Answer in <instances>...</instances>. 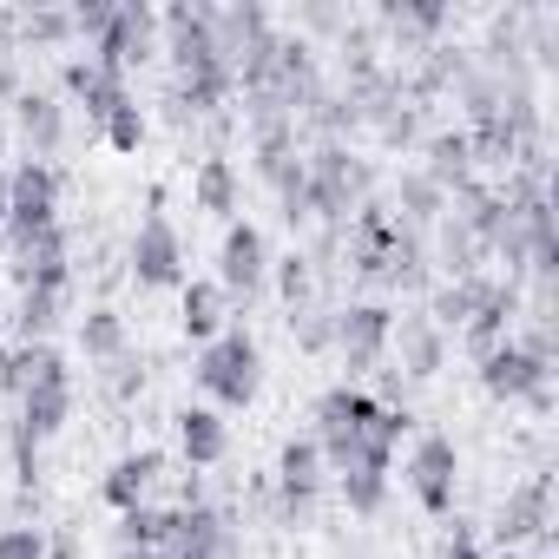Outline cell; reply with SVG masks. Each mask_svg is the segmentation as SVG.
<instances>
[{
  "instance_id": "1",
  "label": "cell",
  "mask_w": 559,
  "mask_h": 559,
  "mask_svg": "<svg viewBox=\"0 0 559 559\" xmlns=\"http://www.w3.org/2000/svg\"><path fill=\"white\" fill-rule=\"evenodd\" d=\"M310 421H317L310 441H317V454H323L330 474L362 467V461H369V467H389L395 448H402V435H408V408H382V402H376L369 389H356V382L323 389Z\"/></svg>"
},
{
  "instance_id": "2",
  "label": "cell",
  "mask_w": 559,
  "mask_h": 559,
  "mask_svg": "<svg viewBox=\"0 0 559 559\" xmlns=\"http://www.w3.org/2000/svg\"><path fill=\"white\" fill-rule=\"evenodd\" d=\"M304 191H310V224L343 230L376 198V171H369V158L349 152V139H317L304 152Z\"/></svg>"
},
{
  "instance_id": "3",
  "label": "cell",
  "mask_w": 559,
  "mask_h": 559,
  "mask_svg": "<svg viewBox=\"0 0 559 559\" xmlns=\"http://www.w3.org/2000/svg\"><path fill=\"white\" fill-rule=\"evenodd\" d=\"M198 389L211 395L217 415H224V408H250V402L263 395V343H257L243 323H230L224 336H211V343L198 349Z\"/></svg>"
},
{
  "instance_id": "4",
  "label": "cell",
  "mask_w": 559,
  "mask_h": 559,
  "mask_svg": "<svg viewBox=\"0 0 559 559\" xmlns=\"http://www.w3.org/2000/svg\"><path fill=\"white\" fill-rule=\"evenodd\" d=\"M60 224V165H40V158H21L8 171V243H27L34 230H53Z\"/></svg>"
},
{
  "instance_id": "5",
  "label": "cell",
  "mask_w": 559,
  "mask_h": 559,
  "mask_svg": "<svg viewBox=\"0 0 559 559\" xmlns=\"http://www.w3.org/2000/svg\"><path fill=\"white\" fill-rule=\"evenodd\" d=\"M93 60L106 73H119V80L139 73V67H152L158 60V8H145V0H112V21L93 40Z\"/></svg>"
},
{
  "instance_id": "6",
  "label": "cell",
  "mask_w": 559,
  "mask_h": 559,
  "mask_svg": "<svg viewBox=\"0 0 559 559\" xmlns=\"http://www.w3.org/2000/svg\"><path fill=\"white\" fill-rule=\"evenodd\" d=\"M480 389L493 395V402H526V408H552V362H539L533 349H520L513 336L500 343V349H487L480 362Z\"/></svg>"
},
{
  "instance_id": "7",
  "label": "cell",
  "mask_w": 559,
  "mask_h": 559,
  "mask_svg": "<svg viewBox=\"0 0 559 559\" xmlns=\"http://www.w3.org/2000/svg\"><path fill=\"white\" fill-rule=\"evenodd\" d=\"M402 480H408V493H415L421 513L448 520V513H454V493H461V448H454L448 435H415Z\"/></svg>"
},
{
  "instance_id": "8",
  "label": "cell",
  "mask_w": 559,
  "mask_h": 559,
  "mask_svg": "<svg viewBox=\"0 0 559 559\" xmlns=\"http://www.w3.org/2000/svg\"><path fill=\"white\" fill-rule=\"evenodd\" d=\"M126 263H132V284H139V290H178V284H185V237H178V224H171L165 211L139 217Z\"/></svg>"
},
{
  "instance_id": "9",
  "label": "cell",
  "mask_w": 559,
  "mask_h": 559,
  "mask_svg": "<svg viewBox=\"0 0 559 559\" xmlns=\"http://www.w3.org/2000/svg\"><path fill=\"white\" fill-rule=\"evenodd\" d=\"M270 237H263V224H250V217H237V224H224V243H217V290L224 297H263V284H270Z\"/></svg>"
},
{
  "instance_id": "10",
  "label": "cell",
  "mask_w": 559,
  "mask_h": 559,
  "mask_svg": "<svg viewBox=\"0 0 559 559\" xmlns=\"http://www.w3.org/2000/svg\"><path fill=\"white\" fill-rule=\"evenodd\" d=\"M8 112H14V139H21V152L40 158V165H53V152L67 145V99L47 93V86H21V99H14Z\"/></svg>"
},
{
  "instance_id": "11",
  "label": "cell",
  "mask_w": 559,
  "mask_h": 559,
  "mask_svg": "<svg viewBox=\"0 0 559 559\" xmlns=\"http://www.w3.org/2000/svg\"><path fill=\"white\" fill-rule=\"evenodd\" d=\"M389 336H395V310H389V304H349V310H336L330 349H336L349 369H376V362L389 356Z\"/></svg>"
},
{
  "instance_id": "12",
  "label": "cell",
  "mask_w": 559,
  "mask_h": 559,
  "mask_svg": "<svg viewBox=\"0 0 559 559\" xmlns=\"http://www.w3.org/2000/svg\"><path fill=\"white\" fill-rule=\"evenodd\" d=\"M323 480H330V467H323L317 441H310V435L284 441V454H276V507H284V520H310Z\"/></svg>"
},
{
  "instance_id": "13",
  "label": "cell",
  "mask_w": 559,
  "mask_h": 559,
  "mask_svg": "<svg viewBox=\"0 0 559 559\" xmlns=\"http://www.w3.org/2000/svg\"><path fill=\"white\" fill-rule=\"evenodd\" d=\"M493 533H500V546H533V539H546V533H552V480H546V474H526V480L500 500Z\"/></svg>"
},
{
  "instance_id": "14",
  "label": "cell",
  "mask_w": 559,
  "mask_h": 559,
  "mask_svg": "<svg viewBox=\"0 0 559 559\" xmlns=\"http://www.w3.org/2000/svg\"><path fill=\"white\" fill-rule=\"evenodd\" d=\"M165 448H132V454H119L112 467H106V480H99V493H106V507L112 513H139V507H152V493H158V480H165Z\"/></svg>"
},
{
  "instance_id": "15",
  "label": "cell",
  "mask_w": 559,
  "mask_h": 559,
  "mask_svg": "<svg viewBox=\"0 0 559 559\" xmlns=\"http://www.w3.org/2000/svg\"><path fill=\"white\" fill-rule=\"evenodd\" d=\"M493 290H500V276H487V270H474V276H448V284L428 297V310H421V317H428L441 336H461V330L487 310V297H493Z\"/></svg>"
},
{
  "instance_id": "16",
  "label": "cell",
  "mask_w": 559,
  "mask_h": 559,
  "mask_svg": "<svg viewBox=\"0 0 559 559\" xmlns=\"http://www.w3.org/2000/svg\"><path fill=\"white\" fill-rule=\"evenodd\" d=\"M8 250H14L21 290H27V284H73V237H67V224L34 230L27 243H8Z\"/></svg>"
},
{
  "instance_id": "17",
  "label": "cell",
  "mask_w": 559,
  "mask_h": 559,
  "mask_svg": "<svg viewBox=\"0 0 559 559\" xmlns=\"http://www.w3.org/2000/svg\"><path fill=\"white\" fill-rule=\"evenodd\" d=\"M60 86H67V99H73V106H86V119H93V126H106V119L132 99V93H126V80H119V73H106L93 53H86V60H67V67H60Z\"/></svg>"
},
{
  "instance_id": "18",
  "label": "cell",
  "mask_w": 559,
  "mask_h": 559,
  "mask_svg": "<svg viewBox=\"0 0 559 559\" xmlns=\"http://www.w3.org/2000/svg\"><path fill=\"white\" fill-rule=\"evenodd\" d=\"M389 349L402 356V382H435L441 369H448V336L428 323V317H395V336H389Z\"/></svg>"
},
{
  "instance_id": "19",
  "label": "cell",
  "mask_w": 559,
  "mask_h": 559,
  "mask_svg": "<svg viewBox=\"0 0 559 559\" xmlns=\"http://www.w3.org/2000/svg\"><path fill=\"white\" fill-rule=\"evenodd\" d=\"M178 330L198 349L230 330V297L217 290V276H185V284H178Z\"/></svg>"
},
{
  "instance_id": "20",
  "label": "cell",
  "mask_w": 559,
  "mask_h": 559,
  "mask_svg": "<svg viewBox=\"0 0 559 559\" xmlns=\"http://www.w3.org/2000/svg\"><path fill=\"white\" fill-rule=\"evenodd\" d=\"M178 454H185L191 474H198V467H217V461L230 454V421H224L211 402L178 408Z\"/></svg>"
},
{
  "instance_id": "21",
  "label": "cell",
  "mask_w": 559,
  "mask_h": 559,
  "mask_svg": "<svg viewBox=\"0 0 559 559\" xmlns=\"http://www.w3.org/2000/svg\"><path fill=\"white\" fill-rule=\"evenodd\" d=\"M415 171L454 198L461 185H474V171H480V165H474V145H467V132L454 126V132H435V139L421 145V165H415Z\"/></svg>"
},
{
  "instance_id": "22",
  "label": "cell",
  "mask_w": 559,
  "mask_h": 559,
  "mask_svg": "<svg viewBox=\"0 0 559 559\" xmlns=\"http://www.w3.org/2000/svg\"><path fill=\"white\" fill-rule=\"evenodd\" d=\"M191 204H198L204 217L237 224V204H243V178H237V165H230V158H204V165L191 171Z\"/></svg>"
},
{
  "instance_id": "23",
  "label": "cell",
  "mask_w": 559,
  "mask_h": 559,
  "mask_svg": "<svg viewBox=\"0 0 559 559\" xmlns=\"http://www.w3.org/2000/svg\"><path fill=\"white\" fill-rule=\"evenodd\" d=\"M408 237H428L441 217H448V191L441 185H428L421 171H402V185H395V211H389Z\"/></svg>"
},
{
  "instance_id": "24",
  "label": "cell",
  "mask_w": 559,
  "mask_h": 559,
  "mask_svg": "<svg viewBox=\"0 0 559 559\" xmlns=\"http://www.w3.org/2000/svg\"><path fill=\"white\" fill-rule=\"evenodd\" d=\"M67 290L73 284H27L21 290V317H14L21 343H53V330L67 323Z\"/></svg>"
},
{
  "instance_id": "25",
  "label": "cell",
  "mask_w": 559,
  "mask_h": 559,
  "mask_svg": "<svg viewBox=\"0 0 559 559\" xmlns=\"http://www.w3.org/2000/svg\"><path fill=\"white\" fill-rule=\"evenodd\" d=\"M80 356L86 362H119L126 356V317L112 304H99V310L80 317Z\"/></svg>"
},
{
  "instance_id": "26",
  "label": "cell",
  "mask_w": 559,
  "mask_h": 559,
  "mask_svg": "<svg viewBox=\"0 0 559 559\" xmlns=\"http://www.w3.org/2000/svg\"><path fill=\"white\" fill-rule=\"evenodd\" d=\"M376 21L395 27V34H441L448 27V8H441V0H382Z\"/></svg>"
},
{
  "instance_id": "27",
  "label": "cell",
  "mask_w": 559,
  "mask_h": 559,
  "mask_svg": "<svg viewBox=\"0 0 559 559\" xmlns=\"http://www.w3.org/2000/svg\"><path fill=\"white\" fill-rule=\"evenodd\" d=\"M336 487H343V500H349V513H382V500H389V467H343L336 474Z\"/></svg>"
},
{
  "instance_id": "28",
  "label": "cell",
  "mask_w": 559,
  "mask_h": 559,
  "mask_svg": "<svg viewBox=\"0 0 559 559\" xmlns=\"http://www.w3.org/2000/svg\"><path fill=\"white\" fill-rule=\"evenodd\" d=\"M73 40V8H27L21 14V53L27 47H67Z\"/></svg>"
},
{
  "instance_id": "29",
  "label": "cell",
  "mask_w": 559,
  "mask_h": 559,
  "mask_svg": "<svg viewBox=\"0 0 559 559\" xmlns=\"http://www.w3.org/2000/svg\"><path fill=\"white\" fill-rule=\"evenodd\" d=\"M99 139H106L112 152H126V158H132V152L152 139V119H145V106H139V99H126V106H119V112L99 126Z\"/></svg>"
},
{
  "instance_id": "30",
  "label": "cell",
  "mask_w": 559,
  "mask_h": 559,
  "mask_svg": "<svg viewBox=\"0 0 559 559\" xmlns=\"http://www.w3.org/2000/svg\"><path fill=\"white\" fill-rule=\"evenodd\" d=\"M171 533V507H139V513H119V546H165Z\"/></svg>"
},
{
  "instance_id": "31",
  "label": "cell",
  "mask_w": 559,
  "mask_h": 559,
  "mask_svg": "<svg viewBox=\"0 0 559 559\" xmlns=\"http://www.w3.org/2000/svg\"><path fill=\"white\" fill-rule=\"evenodd\" d=\"M270 276H276V290H284V304H290V310H304V304H310V257H304V250H290L284 263H270Z\"/></svg>"
},
{
  "instance_id": "32",
  "label": "cell",
  "mask_w": 559,
  "mask_h": 559,
  "mask_svg": "<svg viewBox=\"0 0 559 559\" xmlns=\"http://www.w3.org/2000/svg\"><path fill=\"white\" fill-rule=\"evenodd\" d=\"M106 389H112V402H139L145 395V362L126 349L119 362H106Z\"/></svg>"
},
{
  "instance_id": "33",
  "label": "cell",
  "mask_w": 559,
  "mask_h": 559,
  "mask_svg": "<svg viewBox=\"0 0 559 559\" xmlns=\"http://www.w3.org/2000/svg\"><path fill=\"white\" fill-rule=\"evenodd\" d=\"M290 330H297V343H304V349H330V336H336V317L304 304V310L290 317Z\"/></svg>"
},
{
  "instance_id": "34",
  "label": "cell",
  "mask_w": 559,
  "mask_h": 559,
  "mask_svg": "<svg viewBox=\"0 0 559 559\" xmlns=\"http://www.w3.org/2000/svg\"><path fill=\"white\" fill-rule=\"evenodd\" d=\"M0 559H47V533L40 526H8L0 533Z\"/></svg>"
},
{
  "instance_id": "35",
  "label": "cell",
  "mask_w": 559,
  "mask_h": 559,
  "mask_svg": "<svg viewBox=\"0 0 559 559\" xmlns=\"http://www.w3.org/2000/svg\"><path fill=\"white\" fill-rule=\"evenodd\" d=\"M435 559H487L480 552V539H474V526H454L441 546H435Z\"/></svg>"
},
{
  "instance_id": "36",
  "label": "cell",
  "mask_w": 559,
  "mask_h": 559,
  "mask_svg": "<svg viewBox=\"0 0 559 559\" xmlns=\"http://www.w3.org/2000/svg\"><path fill=\"white\" fill-rule=\"evenodd\" d=\"M304 27H310V34H343L349 14H343V8H304Z\"/></svg>"
},
{
  "instance_id": "37",
  "label": "cell",
  "mask_w": 559,
  "mask_h": 559,
  "mask_svg": "<svg viewBox=\"0 0 559 559\" xmlns=\"http://www.w3.org/2000/svg\"><path fill=\"white\" fill-rule=\"evenodd\" d=\"M14 99H21V67L0 60V106H14Z\"/></svg>"
},
{
  "instance_id": "38",
  "label": "cell",
  "mask_w": 559,
  "mask_h": 559,
  "mask_svg": "<svg viewBox=\"0 0 559 559\" xmlns=\"http://www.w3.org/2000/svg\"><path fill=\"white\" fill-rule=\"evenodd\" d=\"M493 559H552V552H539V546H500Z\"/></svg>"
},
{
  "instance_id": "39",
  "label": "cell",
  "mask_w": 559,
  "mask_h": 559,
  "mask_svg": "<svg viewBox=\"0 0 559 559\" xmlns=\"http://www.w3.org/2000/svg\"><path fill=\"white\" fill-rule=\"evenodd\" d=\"M0 230H8V165H0Z\"/></svg>"
},
{
  "instance_id": "40",
  "label": "cell",
  "mask_w": 559,
  "mask_h": 559,
  "mask_svg": "<svg viewBox=\"0 0 559 559\" xmlns=\"http://www.w3.org/2000/svg\"><path fill=\"white\" fill-rule=\"evenodd\" d=\"M119 559H158L152 546H119Z\"/></svg>"
}]
</instances>
